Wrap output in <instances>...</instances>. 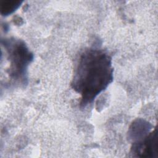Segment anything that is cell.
Wrapping results in <instances>:
<instances>
[{"label": "cell", "instance_id": "obj_1", "mask_svg": "<svg viewBox=\"0 0 158 158\" xmlns=\"http://www.w3.org/2000/svg\"><path fill=\"white\" fill-rule=\"evenodd\" d=\"M110 56L102 49L89 48L80 56L71 83L81 95L80 106L85 107L104 91L113 80Z\"/></svg>", "mask_w": 158, "mask_h": 158}, {"label": "cell", "instance_id": "obj_3", "mask_svg": "<svg viewBox=\"0 0 158 158\" xmlns=\"http://www.w3.org/2000/svg\"><path fill=\"white\" fill-rule=\"evenodd\" d=\"M134 156L154 157L158 152L157 132L155 130L142 139L134 143L131 150Z\"/></svg>", "mask_w": 158, "mask_h": 158}, {"label": "cell", "instance_id": "obj_4", "mask_svg": "<svg viewBox=\"0 0 158 158\" xmlns=\"http://www.w3.org/2000/svg\"><path fill=\"white\" fill-rule=\"evenodd\" d=\"M22 1L19 0H7L2 2L0 5L1 14L2 15H8L17 9Z\"/></svg>", "mask_w": 158, "mask_h": 158}, {"label": "cell", "instance_id": "obj_2", "mask_svg": "<svg viewBox=\"0 0 158 158\" xmlns=\"http://www.w3.org/2000/svg\"><path fill=\"white\" fill-rule=\"evenodd\" d=\"M10 62L8 74L17 84H25L27 80V69L33 59V55L25 43L15 38H6L2 40Z\"/></svg>", "mask_w": 158, "mask_h": 158}]
</instances>
